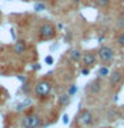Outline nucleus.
<instances>
[{
    "label": "nucleus",
    "mask_w": 124,
    "mask_h": 128,
    "mask_svg": "<svg viewBox=\"0 0 124 128\" xmlns=\"http://www.w3.org/2000/svg\"><path fill=\"white\" fill-rule=\"evenodd\" d=\"M39 36L42 40H51L56 36V28L51 23H44L42 24L39 30Z\"/></svg>",
    "instance_id": "obj_1"
},
{
    "label": "nucleus",
    "mask_w": 124,
    "mask_h": 128,
    "mask_svg": "<svg viewBox=\"0 0 124 128\" xmlns=\"http://www.w3.org/2000/svg\"><path fill=\"white\" fill-rule=\"evenodd\" d=\"M42 126V118L38 114H32L24 116L22 120V127L23 128H39Z\"/></svg>",
    "instance_id": "obj_2"
},
{
    "label": "nucleus",
    "mask_w": 124,
    "mask_h": 128,
    "mask_svg": "<svg viewBox=\"0 0 124 128\" xmlns=\"http://www.w3.org/2000/svg\"><path fill=\"white\" fill-rule=\"evenodd\" d=\"M51 90H52V83L50 80H40L35 86V94L39 98H46V96H48Z\"/></svg>",
    "instance_id": "obj_3"
},
{
    "label": "nucleus",
    "mask_w": 124,
    "mask_h": 128,
    "mask_svg": "<svg viewBox=\"0 0 124 128\" xmlns=\"http://www.w3.org/2000/svg\"><path fill=\"white\" fill-rule=\"evenodd\" d=\"M96 55H98V58L102 60V62L107 63V62H111V60L115 58V51L108 46H103V47L99 48V51Z\"/></svg>",
    "instance_id": "obj_4"
},
{
    "label": "nucleus",
    "mask_w": 124,
    "mask_h": 128,
    "mask_svg": "<svg viewBox=\"0 0 124 128\" xmlns=\"http://www.w3.org/2000/svg\"><path fill=\"white\" fill-rule=\"evenodd\" d=\"M78 122H79L80 126H84V127L91 126L92 122H94V116H92L91 111H88V110H83V111L79 114Z\"/></svg>",
    "instance_id": "obj_5"
},
{
    "label": "nucleus",
    "mask_w": 124,
    "mask_h": 128,
    "mask_svg": "<svg viewBox=\"0 0 124 128\" xmlns=\"http://www.w3.org/2000/svg\"><path fill=\"white\" fill-rule=\"evenodd\" d=\"M96 62V54L95 52H86V54H83L82 56V63H83V66L84 67H92L95 64Z\"/></svg>",
    "instance_id": "obj_6"
},
{
    "label": "nucleus",
    "mask_w": 124,
    "mask_h": 128,
    "mask_svg": "<svg viewBox=\"0 0 124 128\" xmlns=\"http://www.w3.org/2000/svg\"><path fill=\"white\" fill-rule=\"evenodd\" d=\"M27 51V43L24 40H16L14 44V52L16 55H23Z\"/></svg>",
    "instance_id": "obj_7"
},
{
    "label": "nucleus",
    "mask_w": 124,
    "mask_h": 128,
    "mask_svg": "<svg viewBox=\"0 0 124 128\" xmlns=\"http://www.w3.org/2000/svg\"><path fill=\"white\" fill-rule=\"evenodd\" d=\"M122 80H123V74H122V71H119V70L114 71V72L110 75V84H111L112 87L118 86V84L122 82Z\"/></svg>",
    "instance_id": "obj_8"
},
{
    "label": "nucleus",
    "mask_w": 124,
    "mask_h": 128,
    "mask_svg": "<svg viewBox=\"0 0 124 128\" xmlns=\"http://www.w3.org/2000/svg\"><path fill=\"white\" fill-rule=\"evenodd\" d=\"M100 91H102V82H100V79L98 78L90 84V92L92 95H98Z\"/></svg>",
    "instance_id": "obj_9"
},
{
    "label": "nucleus",
    "mask_w": 124,
    "mask_h": 128,
    "mask_svg": "<svg viewBox=\"0 0 124 128\" xmlns=\"http://www.w3.org/2000/svg\"><path fill=\"white\" fill-rule=\"evenodd\" d=\"M68 56H70V59L72 60V62H79V60H82V51L80 50H71L70 54H68Z\"/></svg>",
    "instance_id": "obj_10"
},
{
    "label": "nucleus",
    "mask_w": 124,
    "mask_h": 128,
    "mask_svg": "<svg viewBox=\"0 0 124 128\" xmlns=\"http://www.w3.org/2000/svg\"><path fill=\"white\" fill-rule=\"evenodd\" d=\"M71 102V96L68 95V94H63V95H60L59 96V106L60 107H66L68 106Z\"/></svg>",
    "instance_id": "obj_11"
},
{
    "label": "nucleus",
    "mask_w": 124,
    "mask_h": 128,
    "mask_svg": "<svg viewBox=\"0 0 124 128\" xmlns=\"http://www.w3.org/2000/svg\"><path fill=\"white\" fill-rule=\"evenodd\" d=\"M108 75H110V70H108V67H100V68H99V71H98L99 79L106 78V76H108Z\"/></svg>",
    "instance_id": "obj_12"
},
{
    "label": "nucleus",
    "mask_w": 124,
    "mask_h": 128,
    "mask_svg": "<svg viewBox=\"0 0 124 128\" xmlns=\"http://www.w3.org/2000/svg\"><path fill=\"white\" fill-rule=\"evenodd\" d=\"M46 4H44L43 2H40V3H36L35 6H34V10L36 12H43V11H46Z\"/></svg>",
    "instance_id": "obj_13"
},
{
    "label": "nucleus",
    "mask_w": 124,
    "mask_h": 128,
    "mask_svg": "<svg viewBox=\"0 0 124 128\" xmlns=\"http://www.w3.org/2000/svg\"><path fill=\"white\" fill-rule=\"evenodd\" d=\"M30 104H31V100L28 99V100H26V102L18 104V107H16V111H22V110H24V108H26V106H30Z\"/></svg>",
    "instance_id": "obj_14"
},
{
    "label": "nucleus",
    "mask_w": 124,
    "mask_h": 128,
    "mask_svg": "<svg viewBox=\"0 0 124 128\" xmlns=\"http://www.w3.org/2000/svg\"><path fill=\"white\" fill-rule=\"evenodd\" d=\"M96 4H98L99 7L106 8V7L110 6V0H96Z\"/></svg>",
    "instance_id": "obj_15"
},
{
    "label": "nucleus",
    "mask_w": 124,
    "mask_h": 128,
    "mask_svg": "<svg viewBox=\"0 0 124 128\" xmlns=\"http://www.w3.org/2000/svg\"><path fill=\"white\" fill-rule=\"evenodd\" d=\"M76 92H78V86H76V84H72V86L70 87V90H68V95L74 96Z\"/></svg>",
    "instance_id": "obj_16"
},
{
    "label": "nucleus",
    "mask_w": 124,
    "mask_h": 128,
    "mask_svg": "<svg viewBox=\"0 0 124 128\" xmlns=\"http://www.w3.org/2000/svg\"><path fill=\"white\" fill-rule=\"evenodd\" d=\"M108 120H111V122H112V120H115L116 119V111H114V110H110V111H108Z\"/></svg>",
    "instance_id": "obj_17"
},
{
    "label": "nucleus",
    "mask_w": 124,
    "mask_h": 128,
    "mask_svg": "<svg viewBox=\"0 0 124 128\" xmlns=\"http://www.w3.org/2000/svg\"><path fill=\"white\" fill-rule=\"evenodd\" d=\"M118 43H119V46H120V47H124V32H122V34L119 35Z\"/></svg>",
    "instance_id": "obj_18"
},
{
    "label": "nucleus",
    "mask_w": 124,
    "mask_h": 128,
    "mask_svg": "<svg viewBox=\"0 0 124 128\" xmlns=\"http://www.w3.org/2000/svg\"><path fill=\"white\" fill-rule=\"evenodd\" d=\"M118 27L124 30V16H120V18L118 19Z\"/></svg>",
    "instance_id": "obj_19"
},
{
    "label": "nucleus",
    "mask_w": 124,
    "mask_h": 128,
    "mask_svg": "<svg viewBox=\"0 0 124 128\" xmlns=\"http://www.w3.org/2000/svg\"><path fill=\"white\" fill-rule=\"evenodd\" d=\"M44 62H46V64H48V66H51V64H54V58H52L51 55L50 56H46Z\"/></svg>",
    "instance_id": "obj_20"
},
{
    "label": "nucleus",
    "mask_w": 124,
    "mask_h": 128,
    "mask_svg": "<svg viewBox=\"0 0 124 128\" xmlns=\"http://www.w3.org/2000/svg\"><path fill=\"white\" fill-rule=\"evenodd\" d=\"M22 90H23V92H24V94H28V92H30V84H28V83H26V84L23 86V88H22Z\"/></svg>",
    "instance_id": "obj_21"
},
{
    "label": "nucleus",
    "mask_w": 124,
    "mask_h": 128,
    "mask_svg": "<svg viewBox=\"0 0 124 128\" xmlns=\"http://www.w3.org/2000/svg\"><path fill=\"white\" fill-rule=\"evenodd\" d=\"M88 74H90V68H87V67H84L83 70H82V75H84V76H87Z\"/></svg>",
    "instance_id": "obj_22"
},
{
    "label": "nucleus",
    "mask_w": 124,
    "mask_h": 128,
    "mask_svg": "<svg viewBox=\"0 0 124 128\" xmlns=\"http://www.w3.org/2000/svg\"><path fill=\"white\" fill-rule=\"evenodd\" d=\"M68 122H70V119H68V115H63V123L64 124H68Z\"/></svg>",
    "instance_id": "obj_23"
},
{
    "label": "nucleus",
    "mask_w": 124,
    "mask_h": 128,
    "mask_svg": "<svg viewBox=\"0 0 124 128\" xmlns=\"http://www.w3.org/2000/svg\"><path fill=\"white\" fill-rule=\"evenodd\" d=\"M39 68H40L39 64H36V66H32V70H39Z\"/></svg>",
    "instance_id": "obj_24"
},
{
    "label": "nucleus",
    "mask_w": 124,
    "mask_h": 128,
    "mask_svg": "<svg viewBox=\"0 0 124 128\" xmlns=\"http://www.w3.org/2000/svg\"><path fill=\"white\" fill-rule=\"evenodd\" d=\"M18 79L22 80V82H26V78H24V76H23V78H22V76H18Z\"/></svg>",
    "instance_id": "obj_25"
},
{
    "label": "nucleus",
    "mask_w": 124,
    "mask_h": 128,
    "mask_svg": "<svg viewBox=\"0 0 124 128\" xmlns=\"http://www.w3.org/2000/svg\"><path fill=\"white\" fill-rule=\"evenodd\" d=\"M72 2H74L75 4H79V3H82V2H83V0H72Z\"/></svg>",
    "instance_id": "obj_26"
},
{
    "label": "nucleus",
    "mask_w": 124,
    "mask_h": 128,
    "mask_svg": "<svg viewBox=\"0 0 124 128\" xmlns=\"http://www.w3.org/2000/svg\"><path fill=\"white\" fill-rule=\"evenodd\" d=\"M103 128H110V127H103Z\"/></svg>",
    "instance_id": "obj_27"
}]
</instances>
